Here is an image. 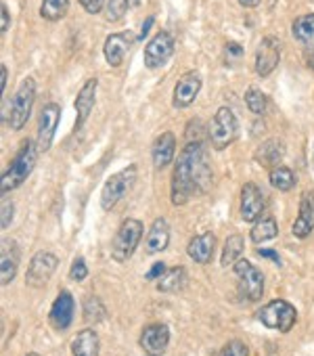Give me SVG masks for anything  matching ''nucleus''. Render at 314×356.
Masks as SVG:
<instances>
[{"label":"nucleus","mask_w":314,"mask_h":356,"mask_svg":"<svg viewBox=\"0 0 314 356\" xmlns=\"http://www.w3.org/2000/svg\"><path fill=\"white\" fill-rule=\"evenodd\" d=\"M34 101H36V80L34 78H26L19 84V88H17V92L13 95V101H11L9 126L13 130H22L28 124L32 107H34Z\"/></svg>","instance_id":"nucleus-6"},{"label":"nucleus","mask_w":314,"mask_h":356,"mask_svg":"<svg viewBox=\"0 0 314 356\" xmlns=\"http://www.w3.org/2000/svg\"><path fill=\"white\" fill-rule=\"evenodd\" d=\"M86 277H88V266H86L84 258H76L74 264H72V268H69V279H74V281H84Z\"/></svg>","instance_id":"nucleus-36"},{"label":"nucleus","mask_w":314,"mask_h":356,"mask_svg":"<svg viewBox=\"0 0 314 356\" xmlns=\"http://www.w3.org/2000/svg\"><path fill=\"white\" fill-rule=\"evenodd\" d=\"M239 136V122L231 107H220L208 124V138L216 151L226 149Z\"/></svg>","instance_id":"nucleus-3"},{"label":"nucleus","mask_w":314,"mask_h":356,"mask_svg":"<svg viewBox=\"0 0 314 356\" xmlns=\"http://www.w3.org/2000/svg\"><path fill=\"white\" fill-rule=\"evenodd\" d=\"M308 65L314 70V53H310V55H308Z\"/></svg>","instance_id":"nucleus-47"},{"label":"nucleus","mask_w":314,"mask_h":356,"mask_svg":"<svg viewBox=\"0 0 314 356\" xmlns=\"http://www.w3.org/2000/svg\"><path fill=\"white\" fill-rule=\"evenodd\" d=\"M128 11V0H107V7H105V19L115 24L119 22Z\"/></svg>","instance_id":"nucleus-34"},{"label":"nucleus","mask_w":314,"mask_h":356,"mask_svg":"<svg viewBox=\"0 0 314 356\" xmlns=\"http://www.w3.org/2000/svg\"><path fill=\"white\" fill-rule=\"evenodd\" d=\"M239 5L245 7V9H254V7L260 5V0H239Z\"/></svg>","instance_id":"nucleus-46"},{"label":"nucleus","mask_w":314,"mask_h":356,"mask_svg":"<svg viewBox=\"0 0 314 356\" xmlns=\"http://www.w3.org/2000/svg\"><path fill=\"white\" fill-rule=\"evenodd\" d=\"M281 61V42L274 36H264L256 51V72L260 78H268Z\"/></svg>","instance_id":"nucleus-13"},{"label":"nucleus","mask_w":314,"mask_h":356,"mask_svg":"<svg viewBox=\"0 0 314 356\" xmlns=\"http://www.w3.org/2000/svg\"><path fill=\"white\" fill-rule=\"evenodd\" d=\"M105 316H107V310H105L103 302L97 296H88L84 300V321L94 325V323L103 321Z\"/></svg>","instance_id":"nucleus-32"},{"label":"nucleus","mask_w":314,"mask_h":356,"mask_svg":"<svg viewBox=\"0 0 314 356\" xmlns=\"http://www.w3.org/2000/svg\"><path fill=\"white\" fill-rule=\"evenodd\" d=\"M220 356H249V348H247L245 341L233 339V341H229V343L222 348Z\"/></svg>","instance_id":"nucleus-35"},{"label":"nucleus","mask_w":314,"mask_h":356,"mask_svg":"<svg viewBox=\"0 0 314 356\" xmlns=\"http://www.w3.org/2000/svg\"><path fill=\"white\" fill-rule=\"evenodd\" d=\"M176 51V40L170 32L162 30V32H157L149 44L144 47V65L149 70H160L168 63V59L174 55Z\"/></svg>","instance_id":"nucleus-9"},{"label":"nucleus","mask_w":314,"mask_h":356,"mask_svg":"<svg viewBox=\"0 0 314 356\" xmlns=\"http://www.w3.org/2000/svg\"><path fill=\"white\" fill-rule=\"evenodd\" d=\"M258 256L268 258V260H272V262H279V254L272 252V250H258Z\"/></svg>","instance_id":"nucleus-45"},{"label":"nucleus","mask_w":314,"mask_h":356,"mask_svg":"<svg viewBox=\"0 0 314 356\" xmlns=\"http://www.w3.org/2000/svg\"><path fill=\"white\" fill-rule=\"evenodd\" d=\"M312 165H314V155H312Z\"/></svg>","instance_id":"nucleus-49"},{"label":"nucleus","mask_w":314,"mask_h":356,"mask_svg":"<svg viewBox=\"0 0 314 356\" xmlns=\"http://www.w3.org/2000/svg\"><path fill=\"white\" fill-rule=\"evenodd\" d=\"M235 273L239 277V293L247 302H258L264 293V277L262 273L245 258H239L235 262Z\"/></svg>","instance_id":"nucleus-8"},{"label":"nucleus","mask_w":314,"mask_h":356,"mask_svg":"<svg viewBox=\"0 0 314 356\" xmlns=\"http://www.w3.org/2000/svg\"><path fill=\"white\" fill-rule=\"evenodd\" d=\"M243 248H245V239H243V235H231L229 239H226V243H224V250H222V258H220V262H222V266L226 268V266H235V262L241 258V254H243Z\"/></svg>","instance_id":"nucleus-29"},{"label":"nucleus","mask_w":314,"mask_h":356,"mask_svg":"<svg viewBox=\"0 0 314 356\" xmlns=\"http://www.w3.org/2000/svg\"><path fill=\"white\" fill-rule=\"evenodd\" d=\"M13 220V204L9 200H3V214H0V229H9Z\"/></svg>","instance_id":"nucleus-39"},{"label":"nucleus","mask_w":314,"mask_h":356,"mask_svg":"<svg viewBox=\"0 0 314 356\" xmlns=\"http://www.w3.org/2000/svg\"><path fill=\"white\" fill-rule=\"evenodd\" d=\"M189 281V275H187V268L185 266H174V268H168L160 281H157V289L164 291V293H176L181 291Z\"/></svg>","instance_id":"nucleus-27"},{"label":"nucleus","mask_w":314,"mask_h":356,"mask_svg":"<svg viewBox=\"0 0 314 356\" xmlns=\"http://www.w3.org/2000/svg\"><path fill=\"white\" fill-rule=\"evenodd\" d=\"M28 356H38V354H34V352H32V354H28Z\"/></svg>","instance_id":"nucleus-48"},{"label":"nucleus","mask_w":314,"mask_h":356,"mask_svg":"<svg viewBox=\"0 0 314 356\" xmlns=\"http://www.w3.org/2000/svg\"><path fill=\"white\" fill-rule=\"evenodd\" d=\"M266 210V197L262 189L254 183L243 185L241 189V218L245 222H256Z\"/></svg>","instance_id":"nucleus-15"},{"label":"nucleus","mask_w":314,"mask_h":356,"mask_svg":"<svg viewBox=\"0 0 314 356\" xmlns=\"http://www.w3.org/2000/svg\"><path fill=\"white\" fill-rule=\"evenodd\" d=\"M283 153H285L283 143L276 140V138H270V140H266V143H262V145L258 147V151H256V161H258L260 165H264V168L274 170V168L281 163Z\"/></svg>","instance_id":"nucleus-26"},{"label":"nucleus","mask_w":314,"mask_h":356,"mask_svg":"<svg viewBox=\"0 0 314 356\" xmlns=\"http://www.w3.org/2000/svg\"><path fill=\"white\" fill-rule=\"evenodd\" d=\"M69 9V0H42L40 15L47 22H61L67 15Z\"/></svg>","instance_id":"nucleus-31"},{"label":"nucleus","mask_w":314,"mask_h":356,"mask_svg":"<svg viewBox=\"0 0 314 356\" xmlns=\"http://www.w3.org/2000/svg\"><path fill=\"white\" fill-rule=\"evenodd\" d=\"M74 310H76L74 296L67 289H63L57 296V300H55V304L51 308V323H53V327L59 329V331L69 329V325L74 321Z\"/></svg>","instance_id":"nucleus-18"},{"label":"nucleus","mask_w":314,"mask_h":356,"mask_svg":"<svg viewBox=\"0 0 314 356\" xmlns=\"http://www.w3.org/2000/svg\"><path fill=\"white\" fill-rule=\"evenodd\" d=\"M142 222L134 220V218H128L119 225L115 237H113V243H111V258L115 262H126L138 248L140 239H142Z\"/></svg>","instance_id":"nucleus-5"},{"label":"nucleus","mask_w":314,"mask_h":356,"mask_svg":"<svg viewBox=\"0 0 314 356\" xmlns=\"http://www.w3.org/2000/svg\"><path fill=\"white\" fill-rule=\"evenodd\" d=\"M59 266V260L57 256H53L51 252H38L32 262H30V268H28V275H26V281L28 285L32 287H42L49 283V279L55 275Z\"/></svg>","instance_id":"nucleus-12"},{"label":"nucleus","mask_w":314,"mask_h":356,"mask_svg":"<svg viewBox=\"0 0 314 356\" xmlns=\"http://www.w3.org/2000/svg\"><path fill=\"white\" fill-rule=\"evenodd\" d=\"M97 78H90L78 92L76 101H74V107H76V132L86 124V120L90 118L92 109H94V103H97Z\"/></svg>","instance_id":"nucleus-17"},{"label":"nucleus","mask_w":314,"mask_h":356,"mask_svg":"<svg viewBox=\"0 0 314 356\" xmlns=\"http://www.w3.org/2000/svg\"><path fill=\"white\" fill-rule=\"evenodd\" d=\"M134 181H136V165H128V168L119 170L117 174L109 176V181L105 183V187L101 191V208L105 212L113 210L117 206V202L130 191Z\"/></svg>","instance_id":"nucleus-7"},{"label":"nucleus","mask_w":314,"mask_h":356,"mask_svg":"<svg viewBox=\"0 0 314 356\" xmlns=\"http://www.w3.org/2000/svg\"><path fill=\"white\" fill-rule=\"evenodd\" d=\"M19 266V250L15 241H3V252H0V281L3 285H9Z\"/></svg>","instance_id":"nucleus-21"},{"label":"nucleus","mask_w":314,"mask_h":356,"mask_svg":"<svg viewBox=\"0 0 314 356\" xmlns=\"http://www.w3.org/2000/svg\"><path fill=\"white\" fill-rule=\"evenodd\" d=\"M7 78H9V70L3 63V65H0V88H3V95L7 92Z\"/></svg>","instance_id":"nucleus-44"},{"label":"nucleus","mask_w":314,"mask_h":356,"mask_svg":"<svg viewBox=\"0 0 314 356\" xmlns=\"http://www.w3.org/2000/svg\"><path fill=\"white\" fill-rule=\"evenodd\" d=\"M170 343V329L164 323H153L140 333V348L149 356H164Z\"/></svg>","instance_id":"nucleus-11"},{"label":"nucleus","mask_w":314,"mask_h":356,"mask_svg":"<svg viewBox=\"0 0 314 356\" xmlns=\"http://www.w3.org/2000/svg\"><path fill=\"white\" fill-rule=\"evenodd\" d=\"M99 348H101V341L94 329H82L72 341L74 356H99Z\"/></svg>","instance_id":"nucleus-24"},{"label":"nucleus","mask_w":314,"mask_h":356,"mask_svg":"<svg viewBox=\"0 0 314 356\" xmlns=\"http://www.w3.org/2000/svg\"><path fill=\"white\" fill-rule=\"evenodd\" d=\"M38 145L30 138H26L17 151V155L13 157L9 170L3 174V183H0V191L3 195H7L9 191L22 187L26 183V178L32 174V170L36 168V159H38Z\"/></svg>","instance_id":"nucleus-2"},{"label":"nucleus","mask_w":314,"mask_h":356,"mask_svg":"<svg viewBox=\"0 0 314 356\" xmlns=\"http://www.w3.org/2000/svg\"><path fill=\"white\" fill-rule=\"evenodd\" d=\"M258 321L272 331H281L287 333L293 329L295 321H297V310L293 308V304H289L287 300H272L266 306L260 308L258 312Z\"/></svg>","instance_id":"nucleus-4"},{"label":"nucleus","mask_w":314,"mask_h":356,"mask_svg":"<svg viewBox=\"0 0 314 356\" xmlns=\"http://www.w3.org/2000/svg\"><path fill=\"white\" fill-rule=\"evenodd\" d=\"M295 174L285 168V165H276L274 170H270V185L276 191H291L295 187Z\"/></svg>","instance_id":"nucleus-30"},{"label":"nucleus","mask_w":314,"mask_h":356,"mask_svg":"<svg viewBox=\"0 0 314 356\" xmlns=\"http://www.w3.org/2000/svg\"><path fill=\"white\" fill-rule=\"evenodd\" d=\"M155 24V17L153 15H149L147 19H144V24H142V28H140V34H138V40H144L147 38V34H149V30H151V26Z\"/></svg>","instance_id":"nucleus-43"},{"label":"nucleus","mask_w":314,"mask_h":356,"mask_svg":"<svg viewBox=\"0 0 314 356\" xmlns=\"http://www.w3.org/2000/svg\"><path fill=\"white\" fill-rule=\"evenodd\" d=\"M214 250H216V237L212 233H204V235H197V237L191 239V243L187 248V254L197 264H210V260L214 256Z\"/></svg>","instance_id":"nucleus-22"},{"label":"nucleus","mask_w":314,"mask_h":356,"mask_svg":"<svg viewBox=\"0 0 314 356\" xmlns=\"http://www.w3.org/2000/svg\"><path fill=\"white\" fill-rule=\"evenodd\" d=\"M245 105H247V109L254 113V115H264V111H266V107H268V99H266V95L260 90V88H247V92H245Z\"/></svg>","instance_id":"nucleus-33"},{"label":"nucleus","mask_w":314,"mask_h":356,"mask_svg":"<svg viewBox=\"0 0 314 356\" xmlns=\"http://www.w3.org/2000/svg\"><path fill=\"white\" fill-rule=\"evenodd\" d=\"M201 126H204L201 120H191V122L187 124V138L191 140V136H193V140H201V138L197 136V134L201 132Z\"/></svg>","instance_id":"nucleus-40"},{"label":"nucleus","mask_w":314,"mask_h":356,"mask_svg":"<svg viewBox=\"0 0 314 356\" xmlns=\"http://www.w3.org/2000/svg\"><path fill=\"white\" fill-rule=\"evenodd\" d=\"M166 270H168V268H166V264H164V262H155V264H153V268L147 273V279H149V281H153V279H160V277H162Z\"/></svg>","instance_id":"nucleus-42"},{"label":"nucleus","mask_w":314,"mask_h":356,"mask_svg":"<svg viewBox=\"0 0 314 356\" xmlns=\"http://www.w3.org/2000/svg\"><path fill=\"white\" fill-rule=\"evenodd\" d=\"M243 57V47L241 44H237V42H226V47H224V63H237L239 59Z\"/></svg>","instance_id":"nucleus-37"},{"label":"nucleus","mask_w":314,"mask_h":356,"mask_svg":"<svg viewBox=\"0 0 314 356\" xmlns=\"http://www.w3.org/2000/svg\"><path fill=\"white\" fill-rule=\"evenodd\" d=\"M168 243H170V227L164 218H157L149 229V235L144 241V252L147 254H160L168 248Z\"/></svg>","instance_id":"nucleus-23"},{"label":"nucleus","mask_w":314,"mask_h":356,"mask_svg":"<svg viewBox=\"0 0 314 356\" xmlns=\"http://www.w3.org/2000/svg\"><path fill=\"white\" fill-rule=\"evenodd\" d=\"M80 5H82V9H84L88 15H97V13H101V11L107 7L105 0H80Z\"/></svg>","instance_id":"nucleus-38"},{"label":"nucleus","mask_w":314,"mask_h":356,"mask_svg":"<svg viewBox=\"0 0 314 356\" xmlns=\"http://www.w3.org/2000/svg\"><path fill=\"white\" fill-rule=\"evenodd\" d=\"M138 40V36H134L132 32H115V34H109L107 40H105V47H103V55H105V61L107 65L111 67H119L128 49Z\"/></svg>","instance_id":"nucleus-14"},{"label":"nucleus","mask_w":314,"mask_h":356,"mask_svg":"<svg viewBox=\"0 0 314 356\" xmlns=\"http://www.w3.org/2000/svg\"><path fill=\"white\" fill-rule=\"evenodd\" d=\"M9 26H11L9 9H7V5L3 3V7H0V32L7 34V32H9Z\"/></svg>","instance_id":"nucleus-41"},{"label":"nucleus","mask_w":314,"mask_h":356,"mask_svg":"<svg viewBox=\"0 0 314 356\" xmlns=\"http://www.w3.org/2000/svg\"><path fill=\"white\" fill-rule=\"evenodd\" d=\"M314 229V197L312 193H304L301 195V202H299V214H297V220L293 222V237L297 239H306Z\"/></svg>","instance_id":"nucleus-20"},{"label":"nucleus","mask_w":314,"mask_h":356,"mask_svg":"<svg viewBox=\"0 0 314 356\" xmlns=\"http://www.w3.org/2000/svg\"><path fill=\"white\" fill-rule=\"evenodd\" d=\"M279 235V225L272 216H264L260 218L254 229H251V241L254 243H264V241H270Z\"/></svg>","instance_id":"nucleus-28"},{"label":"nucleus","mask_w":314,"mask_h":356,"mask_svg":"<svg viewBox=\"0 0 314 356\" xmlns=\"http://www.w3.org/2000/svg\"><path fill=\"white\" fill-rule=\"evenodd\" d=\"M59 120H61V107L57 103H49L42 107L40 120H38V140H36L40 153H47L51 149Z\"/></svg>","instance_id":"nucleus-10"},{"label":"nucleus","mask_w":314,"mask_h":356,"mask_svg":"<svg viewBox=\"0 0 314 356\" xmlns=\"http://www.w3.org/2000/svg\"><path fill=\"white\" fill-rule=\"evenodd\" d=\"M201 90V76L197 72H187L181 76V80L174 86V95H172V105L176 109H185L189 105H193V101L197 99Z\"/></svg>","instance_id":"nucleus-16"},{"label":"nucleus","mask_w":314,"mask_h":356,"mask_svg":"<svg viewBox=\"0 0 314 356\" xmlns=\"http://www.w3.org/2000/svg\"><path fill=\"white\" fill-rule=\"evenodd\" d=\"M174 151H176V136L172 132H164L155 138L151 157H153V168L164 170L174 161Z\"/></svg>","instance_id":"nucleus-19"},{"label":"nucleus","mask_w":314,"mask_h":356,"mask_svg":"<svg viewBox=\"0 0 314 356\" xmlns=\"http://www.w3.org/2000/svg\"><path fill=\"white\" fill-rule=\"evenodd\" d=\"M293 38L310 53H314V13L299 15L291 26Z\"/></svg>","instance_id":"nucleus-25"},{"label":"nucleus","mask_w":314,"mask_h":356,"mask_svg":"<svg viewBox=\"0 0 314 356\" xmlns=\"http://www.w3.org/2000/svg\"><path fill=\"white\" fill-rule=\"evenodd\" d=\"M212 183V165L204 140H189L176 157L172 174V204L185 206L193 195L206 193Z\"/></svg>","instance_id":"nucleus-1"}]
</instances>
